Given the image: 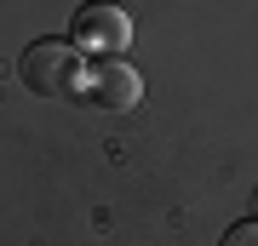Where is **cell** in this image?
<instances>
[{
  "label": "cell",
  "mask_w": 258,
  "mask_h": 246,
  "mask_svg": "<svg viewBox=\"0 0 258 246\" xmlns=\"http://www.w3.org/2000/svg\"><path fill=\"white\" fill-rule=\"evenodd\" d=\"M18 80L35 98H81L86 92V52L75 40H35L18 57Z\"/></svg>",
  "instance_id": "cell-1"
},
{
  "label": "cell",
  "mask_w": 258,
  "mask_h": 246,
  "mask_svg": "<svg viewBox=\"0 0 258 246\" xmlns=\"http://www.w3.org/2000/svg\"><path fill=\"white\" fill-rule=\"evenodd\" d=\"M132 40V18L109 0H92V6L75 12V46L81 52H98V57H120Z\"/></svg>",
  "instance_id": "cell-3"
},
{
  "label": "cell",
  "mask_w": 258,
  "mask_h": 246,
  "mask_svg": "<svg viewBox=\"0 0 258 246\" xmlns=\"http://www.w3.org/2000/svg\"><path fill=\"white\" fill-rule=\"evenodd\" d=\"M218 246H258V218H241V223H230Z\"/></svg>",
  "instance_id": "cell-4"
},
{
  "label": "cell",
  "mask_w": 258,
  "mask_h": 246,
  "mask_svg": "<svg viewBox=\"0 0 258 246\" xmlns=\"http://www.w3.org/2000/svg\"><path fill=\"white\" fill-rule=\"evenodd\" d=\"M252 218H258V189H252Z\"/></svg>",
  "instance_id": "cell-5"
},
{
  "label": "cell",
  "mask_w": 258,
  "mask_h": 246,
  "mask_svg": "<svg viewBox=\"0 0 258 246\" xmlns=\"http://www.w3.org/2000/svg\"><path fill=\"white\" fill-rule=\"evenodd\" d=\"M81 98H92L98 109L126 115V109L144 103V74L132 63H120V57H98V63H86V92Z\"/></svg>",
  "instance_id": "cell-2"
}]
</instances>
